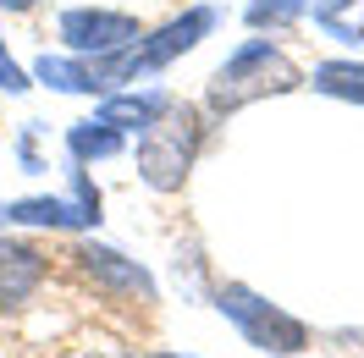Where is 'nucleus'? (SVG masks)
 <instances>
[{"mask_svg": "<svg viewBox=\"0 0 364 358\" xmlns=\"http://www.w3.org/2000/svg\"><path fill=\"white\" fill-rule=\"evenodd\" d=\"M149 358H177V353H149Z\"/></svg>", "mask_w": 364, "mask_h": 358, "instance_id": "f3484780", "label": "nucleus"}, {"mask_svg": "<svg viewBox=\"0 0 364 358\" xmlns=\"http://www.w3.org/2000/svg\"><path fill=\"white\" fill-rule=\"evenodd\" d=\"M210 28H215V11H210V6H193V11L171 17L166 28H155V33H138L127 50L100 55V61H94V77H100V89L138 83V77H155V72H166L177 55H188V50H193V45L210 33Z\"/></svg>", "mask_w": 364, "mask_h": 358, "instance_id": "f03ea898", "label": "nucleus"}, {"mask_svg": "<svg viewBox=\"0 0 364 358\" xmlns=\"http://www.w3.org/2000/svg\"><path fill=\"white\" fill-rule=\"evenodd\" d=\"M50 276V254L39 243H0V309H23Z\"/></svg>", "mask_w": 364, "mask_h": 358, "instance_id": "6e6552de", "label": "nucleus"}, {"mask_svg": "<svg viewBox=\"0 0 364 358\" xmlns=\"http://www.w3.org/2000/svg\"><path fill=\"white\" fill-rule=\"evenodd\" d=\"M144 33L138 28V17H127V11H100V6H72V11H61V39H67L72 55H116V50H127Z\"/></svg>", "mask_w": 364, "mask_h": 358, "instance_id": "0eeeda50", "label": "nucleus"}, {"mask_svg": "<svg viewBox=\"0 0 364 358\" xmlns=\"http://www.w3.org/2000/svg\"><path fill=\"white\" fill-rule=\"evenodd\" d=\"M353 39H359V45H364V17H359V33H353Z\"/></svg>", "mask_w": 364, "mask_h": 358, "instance_id": "dca6fc26", "label": "nucleus"}, {"mask_svg": "<svg viewBox=\"0 0 364 358\" xmlns=\"http://www.w3.org/2000/svg\"><path fill=\"white\" fill-rule=\"evenodd\" d=\"M309 11H315V0H249V28H287Z\"/></svg>", "mask_w": 364, "mask_h": 358, "instance_id": "ddd939ff", "label": "nucleus"}, {"mask_svg": "<svg viewBox=\"0 0 364 358\" xmlns=\"http://www.w3.org/2000/svg\"><path fill=\"white\" fill-rule=\"evenodd\" d=\"M33 77H45L50 89H61V94H105L83 55H77V61H67V55H39V61H33Z\"/></svg>", "mask_w": 364, "mask_h": 358, "instance_id": "9b49d317", "label": "nucleus"}, {"mask_svg": "<svg viewBox=\"0 0 364 358\" xmlns=\"http://www.w3.org/2000/svg\"><path fill=\"white\" fill-rule=\"evenodd\" d=\"M33 6H39V0H0V11H6V17H23V11H33Z\"/></svg>", "mask_w": 364, "mask_h": 358, "instance_id": "2eb2a0df", "label": "nucleus"}, {"mask_svg": "<svg viewBox=\"0 0 364 358\" xmlns=\"http://www.w3.org/2000/svg\"><path fill=\"white\" fill-rule=\"evenodd\" d=\"M293 89H304V72L293 67V55L276 50L271 39H249V45H237L215 67L205 105H210V116H232V111H243V105H254V99L293 94Z\"/></svg>", "mask_w": 364, "mask_h": 358, "instance_id": "f257e3e1", "label": "nucleus"}, {"mask_svg": "<svg viewBox=\"0 0 364 358\" xmlns=\"http://www.w3.org/2000/svg\"><path fill=\"white\" fill-rule=\"evenodd\" d=\"M199 149H205V111L199 105H171L138 138V177L155 193H177L188 182V171H193Z\"/></svg>", "mask_w": 364, "mask_h": 358, "instance_id": "7ed1b4c3", "label": "nucleus"}, {"mask_svg": "<svg viewBox=\"0 0 364 358\" xmlns=\"http://www.w3.org/2000/svg\"><path fill=\"white\" fill-rule=\"evenodd\" d=\"M309 89L326 94V99H348V105H364V61H320Z\"/></svg>", "mask_w": 364, "mask_h": 358, "instance_id": "f8f14e48", "label": "nucleus"}, {"mask_svg": "<svg viewBox=\"0 0 364 358\" xmlns=\"http://www.w3.org/2000/svg\"><path fill=\"white\" fill-rule=\"evenodd\" d=\"M0 89H6V94H23L28 89V72L11 61V50H6V45H0Z\"/></svg>", "mask_w": 364, "mask_h": 358, "instance_id": "4468645a", "label": "nucleus"}, {"mask_svg": "<svg viewBox=\"0 0 364 358\" xmlns=\"http://www.w3.org/2000/svg\"><path fill=\"white\" fill-rule=\"evenodd\" d=\"M67 149H72L77 166H83V160H111V155H122V127H111L105 116L72 121V127H67Z\"/></svg>", "mask_w": 364, "mask_h": 358, "instance_id": "9d476101", "label": "nucleus"}, {"mask_svg": "<svg viewBox=\"0 0 364 358\" xmlns=\"http://www.w3.org/2000/svg\"><path fill=\"white\" fill-rule=\"evenodd\" d=\"M166 111H171V94H116V99H105V111H100V116H105L111 127H122V133H127V127L149 133Z\"/></svg>", "mask_w": 364, "mask_h": 358, "instance_id": "1a4fd4ad", "label": "nucleus"}, {"mask_svg": "<svg viewBox=\"0 0 364 358\" xmlns=\"http://www.w3.org/2000/svg\"><path fill=\"white\" fill-rule=\"evenodd\" d=\"M6 226H50V232H77V226L100 221V193L89 188L83 171H72V193L67 199H17L0 210Z\"/></svg>", "mask_w": 364, "mask_h": 358, "instance_id": "423d86ee", "label": "nucleus"}, {"mask_svg": "<svg viewBox=\"0 0 364 358\" xmlns=\"http://www.w3.org/2000/svg\"><path fill=\"white\" fill-rule=\"evenodd\" d=\"M72 270L89 281V287L111 292V298H138V303H155V281H149V270L127 259V254H116L105 243H72L67 248Z\"/></svg>", "mask_w": 364, "mask_h": 358, "instance_id": "39448f33", "label": "nucleus"}, {"mask_svg": "<svg viewBox=\"0 0 364 358\" xmlns=\"http://www.w3.org/2000/svg\"><path fill=\"white\" fill-rule=\"evenodd\" d=\"M215 309L227 314L232 325H237V336L249 342V347H259V353H282L293 358L309 347V325L298 320V314L276 309L271 298H259L254 287H243V281H227L221 287V298H215Z\"/></svg>", "mask_w": 364, "mask_h": 358, "instance_id": "20e7f679", "label": "nucleus"}]
</instances>
